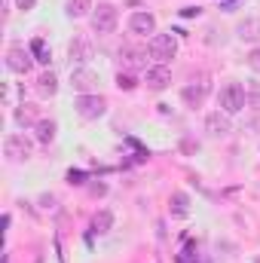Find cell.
<instances>
[{
	"label": "cell",
	"mask_w": 260,
	"mask_h": 263,
	"mask_svg": "<svg viewBox=\"0 0 260 263\" xmlns=\"http://www.w3.org/2000/svg\"><path fill=\"white\" fill-rule=\"evenodd\" d=\"M129 31H132V34H138V37L156 34V18H153V12H147V9L132 12V15H129Z\"/></svg>",
	"instance_id": "9c48e42d"
},
{
	"label": "cell",
	"mask_w": 260,
	"mask_h": 263,
	"mask_svg": "<svg viewBox=\"0 0 260 263\" xmlns=\"http://www.w3.org/2000/svg\"><path fill=\"white\" fill-rule=\"evenodd\" d=\"M92 0H67V18H83V15H92Z\"/></svg>",
	"instance_id": "ac0fdd59"
},
{
	"label": "cell",
	"mask_w": 260,
	"mask_h": 263,
	"mask_svg": "<svg viewBox=\"0 0 260 263\" xmlns=\"http://www.w3.org/2000/svg\"><path fill=\"white\" fill-rule=\"evenodd\" d=\"M67 181H70V184H83V175H80V172H70Z\"/></svg>",
	"instance_id": "4316f807"
},
{
	"label": "cell",
	"mask_w": 260,
	"mask_h": 263,
	"mask_svg": "<svg viewBox=\"0 0 260 263\" xmlns=\"http://www.w3.org/2000/svg\"><path fill=\"white\" fill-rule=\"evenodd\" d=\"M254 263H260V257H257V260H254Z\"/></svg>",
	"instance_id": "f1b7e54d"
},
{
	"label": "cell",
	"mask_w": 260,
	"mask_h": 263,
	"mask_svg": "<svg viewBox=\"0 0 260 263\" xmlns=\"http://www.w3.org/2000/svg\"><path fill=\"white\" fill-rule=\"evenodd\" d=\"M217 101H220V110L233 117V114L245 110V104H248V92L242 89V83H227V86L220 89Z\"/></svg>",
	"instance_id": "7a4b0ae2"
},
{
	"label": "cell",
	"mask_w": 260,
	"mask_h": 263,
	"mask_svg": "<svg viewBox=\"0 0 260 263\" xmlns=\"http://www.w3.org/2000/svg\"><path fill=\"white\" fill-rule=\"evenodd\" d=\"M40 205L52 211V208H55V196H52V193H43V196H40Z\"/></svg>",
	"instance_id": "cb8c5ba5"
},
{
	"label": "cell",
	"mask_w": 260,
	"mask_h": 263,
	"mask_svg": "<svg viewBox=\"0 0 260 263\" xmlns=\"http://www.w3.org/2000/svg\"><path fill=\"white\" fill-rule=\"evenodd\" d=\"M172 214H178V217L190 214V196L187 193H172Z\"/></svg>",
	"instance_id": "ffe728a7"
},
{
	"label": "cell",
	"mask_w": 260,
	"mask_h": 263,
	"mask_svg": "<svg viewBox=\"0 0 260 263\" xmlns=\"http://www.w3.org/2000/svg\"><path fill=\"white\" fill-rule=\"evenodd\" d=\"M248 67H251V70H257V73H260V46H257V49H251V52H248Z\"/></svg>",
	"instance_id": "603a6c76"
},
{
	"label": "cell",
	"mask_w": 260,
	"mask_h": 263,
	"mask_svg": "<svg viewBox=\"0 0 260 263\" xmlns=\"http://www.w3.org/2000/svg\"><path fill=\"white\" fill-rule=\"evenodd\" d=\"M34 62H37V59H34V52H31V49H25V46H18V43L6 49V67H9L12 73H28V70L34 67Z\"/></svg>",
	"instance_id": "8992f818"
},
{
	"label": "cell",
	"mask_w": 260,
	"mask_h": 263,
	"mask_svg": "<svg viewBox=\"0 0 260 263\" xmlns=\"http://www.w3.org/2000/svg\"><path fill=\"white\" fill-rule=\"evenodd\" d=\"M89 22H92V31H95V34H114L117 25H120V12H117L114 3H98V6L92 9Z\"/></svg>",
	"instance_id": "6da1fadb"
},
{
	"label": "cell",
	"mask_w": 260,
	"mask_h": 263,
	"mask_svg": "<svg viewBox=\"0 0 260 263\" xmlns=\"http://www.w3.org/2000/svg\"><path fill=\"white\" fill-rule=\"evenodd\" d=\"M236 34H239V40L242 43H254V40H260V18H242L239 25H236Z\"/></svg>",
	"instance_id": "5bb4252c"
},
{
	"label": "cell",
	"mask_w": 260,
	"mask_h": 263,
	"mask_svg": "<svg viewBox=\"0 0 260 263\" xmlns=\"http://www.w3.org/2000/svg\"><path fill=\"white\" fill-rule=\"evenodd\" d=\"M15 6H18L22 12H31V9L37 6V0H15Z\"/></svg>",
	"instance_id": "d4e9b609"
},
{
	"label": "cell",
	"mask_w": 260,
	"mask_h": 263,
	"mask_svg": "<svg viewBox=\"0 0 260 263\" xmlns=\"http://www.w3.org/2000/svg\"><path fill=\"white\" fill-rule=\"evenodd\" d=\"M205 132H208L211 138H224V135H230V132H233L230 114H224V110H211V114L205 117Z\"/></svg>",
	"instance_id": "30bf717a"
},
{
	"label": "cell",
	"mask_w": 260,
	"mask_h": 263,
	"mask_svg": "<svg viewBox=\"0 0 260 263\" xmlns=\"http://www.w3.org/2000/svg\"><path fill=\"white\" fill-rule=\"evenodd\" d=\"M92 55H95V52H92V43H89V40H83V37H73V40H70V46H67L70 65H86Z\"/></svg>",
	"instance_id": "7c38bea8"
},
{
	"label": "cell",
	"mask_w": 260,
	"mask_h": 263,
	"mask_svg": "<svg viewBox=\"0 0 260 263\" xmlns=\"http://www.w3.org/2000/svg\"><path fill=\"white\" fill-rule=\"evenodd\" d=\"M110 230H114V211H110V208L95 211V217H92V233H95V236H107Z\"/></svg>",
	"instance_id": "2e32d148"
},
{
	"label": "cell",
	"mask_w": 260,
	"mask_h": 263,
	"mask_svg": "<svg viewBox=\"0 0 260 263\" xmlns=\"http://www.w3.org/2000/svg\"><path fill=\"white\" fill-rule=\"evenodd\" d=\"M208 89H211V83H208V77H205V73H199V77H196L193 83H187V86H184V92H181V95H184V101H187L190 107H199V104L205 101V95H208Z\"/></svg>",
	"instance_id": "52a82bcc"
},
{
	"label": "cell",
	"mask_w": 260,
	"mask_h": 263,
	"mask_svg": "<svg viewBox=\"0 0 260 263\" xmlns=\"http://www.w3.org/2000/svg\"><path fill=\"white\" fill-rule=\"evenodd\" d=\"M117 86H120V89H126V92H132L138 83H135V77H132V73H123V70H120V73H117Z\"/></svg>",
	"instance_id": "7402d4cb"
},
{
	"label": "cell",
	"mask_w": 260,
	"mask_h": 263,
	"mask_svg": "<svg viewBox=\"0 0 260 263\" xmlns=\"http://www.w3.org/2000/svg\"><path fill=\"white\" fill-rule=\"evenodd\" d=\"M104 193H107V187H104V184H95V187H92V196H104Z\"/></svg>",
	"instance_id": "83f0119b"
},
{
	"label": "cell",
	"mask_w": 260,
	"mask_h": 263,
	"mask_svg": "<svg viewBox=\"0 0 260 263\" xmlns=\"http://www.w3.org/2000/svg\"><path fill=\"white\" fill-rule=\"evenodd\" d=\"M59 92V77L52 73V70H43L40 77H37V95L40 98H52Z\"/></svg>",
	"instance_id": "9a60e30c"
},
{
	"label": "cell",
	"mask_w": 260,
	"mask_h": 263,
	"mask_svg": "<svg viewBox=\"0 0 260 263\" xmlns=\"http://www.w3.org/2000/svg\"><path fill=\"white\" fill-rule=\"evenodd\" d=\"M73 110H77V117H83V120H98V117L107 114V101H104L101 95H77Z\"/></svg>",
	"instance_id": "277c9868"
},
{
	"label": "cell",
	"mask_w": 260,
	"mask_h": 263,
	"mask_svg": "<svg viewBox=\"0 0 260 263\" xmlns=\"http://www.w3.org/2000/svg\"><path fill=\"white\" fill-rule=\"evenodd\" d=\"M34 132H37V141H40V144H52V141H55V123H52V120L34 123Z\"/></svg>",
	"instance_id": "d6986e66"
},
{
	"label": "cell",
	"mask_w": 260,
	"mask_h": 263,
	"mask_svg": "<svg viewBox=\"0 0 260 263\" xmlns=\"http://www.w3.org/2000/svg\"><path fill=\"white\" fill-rule=\"evenodd\" d=\"M12 120H15V126H31V123H40V120H37V107H34V104H18Z\"/></svg>",
	"instance_id": "e0dca14e"
},
{
	"label": "cell",
	"mask_w": 260,
	"mask_h": 263,
	"mask_svg": "<svg viewBox=\"0 0 260 263\" xmlns=\"http://www.w3.org/2000/svg\"><path fill=\"white\" fill-rule=\"evenodd\" d=\"M3 153H6L9 162H28L31 153H34V144H31L25 135H6V141H3Z\"/></svg>",
	"instance_id": "5b68a950"
},
{
	"label": "cell",
	"mask_w": 260,
	"mask_h": 263,
	"mask_svg": "<svg viewBox=\"0 0 260 263\" xmlns=\"http://www.w3.org/2000/svg\"><path fill=\"white\" fill-rule=\"evenodd\" d=\"M120 65L129 67V70H138V67L147 65V52L144 49H135V46H123L120 49Z\"/></svg>",
	"instance_id": "4fadbf2b"
},
{
	"label": "cell",
	"mask_w": 260,
	"mask_h": 263,
	"mask_svg": "<svg viewBox=\"0 0 260 263\" xmlns=\"http://www.w3.org/2000/svg\"><path fill=\"white\" fill-rule=\"evenodd\" d=\"M178 55V37L175 34H153L150 37V59H156V65H169Z\"/></svg>",
	"instance_id": "3957f363"
},
{
	"label": "cell",
	"mask_w": 260,
	"mask_h": 263,
	"mask_svg": "<svg viewBox=\"0 0 260 263\" xmlns=\"http://www.w3.org/2000/svg\"><path fill=\"white\" fill-rule=\"evenodd\" d=\"M144 83H147V89H153V92H162V89L172 83V67H169V65H153V67H147V73H144Z\"/></svg>",
	"instance_id": "8fae6325"
},
{
	"label": "cell",
	"mask_w": 260,
	"mask_h": 263,
	"mask_svg": "<svg viewBox=\"0 0 260 263\" xmlns=\"http://www.w3.org/2000/svg\"><path fill=\"white\" fill-rule=\"evenodd\" d=\"M199 12H202L199 6H184V9H181V15H184V18H193V15H199Z\"/></svg>",
	"instance_id": "484cf974"
},
{
	"label": "cell",
	"mask_w": 260,
	"mask_h": 263,
	"mask_svg": "<svg viewBox=\"0 0 260 263\" xmlns=\"http://www.w3.org/2000/svg\"><path fill=\"white\" fill-rule=\"evenodd\" d=\"M70 86H73L80 95H92V89L98 86V73L89 70V67H73V70H70Z\"/></svg>",
	"instance_id": "ba28073f"
},
{
	"label": "cell",
	"mask_w": 260,
	"mask_h": 263,
	"mask_svg": "<svg viewBox=\"0 0 260 263\" xmlns=\"http://www.w3.org/2000/svg\"><path fill=\"white\" fill-rule=\"evenodd\" d=\"M31 52H34V59H37L40 65H49V59H52V55H49V49H46V43H43L40 37L31 43Z\"/></svg>",
	"instance_id": "44dd1931"
}]
</instances>
